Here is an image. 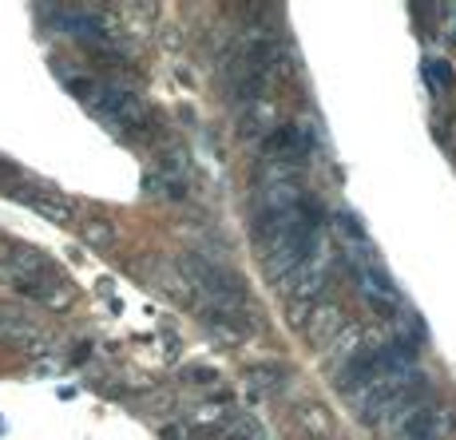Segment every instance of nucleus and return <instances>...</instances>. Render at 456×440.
<instances>
[{"label":"nucleus","instance_id":"f257e3e1","mask_svg":"<svg viewBox=\"0 0 456 440\" xmlns=\"http://www.w3.org/2000/svg\"><path fill=\"white\" fill-rule=\"evenodd\" d=\"M68 92H72L76 100H84L95 116H103L108 123H116V127H124L127 135H139V131L151 127V116H147L143 100L119 84L92 80V76H72V80H68Z\"/></svg>","mask_w":456,"mask_h":440},{"label":"nucleus","instance_id":"f03ea898","mask_svg":"<svg viewBox=\"0 0 456 440\" xmlns=\"http://www.w3.org/2000/svg\"><path fill=\"white\" fill-rule=\"evenodd\" d=\"M179 270L199 294L207 297V306H226V310H254L250 306V289L247 281L234 274L231 266H218V262L203 258V254H183Z\"/></svg>","mask_w":456,"mask_h":440},{"label":"nucleus","instance_id":"7ed1b4c3","mask_svg":"<svg viewBox=\"0 0 456 440\" xmlns=\"http://www.w3.org/2000/svg\"><path fill=\"white\" fill-rule=\"evenodd\" d=\"M16 294H24L28 302H40V306H68L72 302V281L60 274L56 266L40 270V274H28V278H12Z\"/></svg>","mask_w":456,"mask_h":440},{"label":"nucleus","instance_id":"20e7f679","mask_svg":"<svg viewBox=\"0 0 456 440\" xmlns=\"http://www.w3.org/2000/svg\"><path fill=\"white\" fill-rule=\"evenodd\" d=\"M346 325H349L346 322V310H341L338 302H318L310 310V322L302 325V338H305V346H314L318 354H326Z\"/></svg>","mask_w":456,"mask_h":440},{"label":"nucleus","instance_id":"39448f33","mask_svg":"<svg viewBox=\"0 0 456 440\" xmlns=\"http://www.w3.org/2000/svg\"><path fill=\"white\" fill-rule=\"evenodd\" d=\"M8 195L16 202H24V207H32L40 218H48V223H60V226L72 223V202L64 195H56V191H48V187H12Z\"/></svg>","mask_w":456,"mask_h":440},{"label":"nucleus","instance_id":"423d86ee","mask_svg":"<svg viewBox=\"0 0 456 440\" xmlns=\"http://www.w3.org/2000/svg\"><path fill=\"white\" fill-rule=\"evenodd\" d=\"M44 12L52 16V29H60V32H76V37H80V40H92V44H103V40H108V32H103V24L95 20L92 12H84V8L56 4V8H44Z\"/></svg>","mask_w":456,"mask_h":440},{"label":"nucleus","instance_id":"0eeeda50","mask_svg":"<svg viewBox=\"0 0 456 440\" xmlns=\"http://www.w3.org/2000/svg\"><path fill=\"white\" fill-rule=\"evenodd\" d=\"M0 341H8V346H37V341H44V330L20 306H0Z\"/></svg>","mask_w":456,"mask_h":440},{"label":"nucleus","instance_id":"6e6552de","mask_svg":"<svg viewBox=\"0 0 456 440\" xmlns=\"http://www.w3.org/2000/svg\"><path fill=\"white\" fill-rule=\"evenodd\" d=\"M365 349H370V330H365V325H357V322H349L346 330L338 333V341H333L326 354H322V357H326V365H330V377L338 373L341 365H349L357 354H365Z\"/></svg>","mask_w":456,"mask_h":440},{"label":"nucleus","instance_id":"1a4fd4ad","mask_svg":"<svg viewBox=\"0 0 456 440\" xmlns=\"http://www.w3.org/2000/svg\"><path fill=\"white\" fill-rule=\"evenodd\" d=\"M444 436H449V412L441 409H420L405 425V433H401V440H444Z\"/></svg>","mask_w":456,"mask_h":440},{"label":"nucleus","instance_id":"9d476101","mask_svg":"<svg viewBox=\"0 0 456 440\" xmlns=\"http://www.w3.org/2000/svg\"><path fill=\"white\" fill-rule=\"evenodd\" d=\"M294 420L305 428V436H310V440H330L333 436V417L322 409L318 401H302V404H297Z\"/></svg>","mask_w":456,"mask_h":440},{"label":"nucleus","instance_id":"9b49d317","mask_svg":"<svg viewBox=\"0 0 456 440\" xmlns=\"http://www.w3.org/2000/svg\"><path fill=\"white\" fill-rule=\"evenodd\" d=\"M250 381L266 393H278V389H286V381H290V365H278V361H270V365H254Z\"/></svg>","mask_w":456,"mask_h":440},{"label":"nucleus","instance_id":"f8f14e48","mask_svg":"<svg viewBox=\"0 0 456 440\" xmlns=\"http://www.w3.org/2000/svg\"><path fill=\"white\" fill-rule=\"evenodd\" d=\"M84 242L95 246V250H108V246H116V226H111L108 218H87L84 223Z\"/></svg>","mask_w":456,"mask_h":440},{"label":"nucleus","instance_id":"ddd939ff","mask_svg":"<svg viewBox=\"0 0 456 440\" xmlns=\"http://www.w3.org/2000/svg\"><path fill=\"white\" fill-rule=\"evenodd\" d=\"M425 72H428V80H433V84H452L449 64H441V60H428V64H425Z\"/></svg>","mask_w":456,"mask_h":440},{"label":"nucleus","instance_id":"4468645a","mask_svg":"<svg viewBox=\"0 0 456 440\" xmlns=\"http://www.w3.org/2000/svg\"><path fill=\"white\" fill-rule=\"evenodd\" d=\"M215 369H207V365H191L187 373H183V381H191V385H207V381H215Z\"/></svg>","mask_w":456,"mask_h":440},{"label":"nucleus","instance_id":"2eb2a0df","mask_svg":"<svg viewBox=\"0 0 456 440\" xmlns=\"http://www.w3.org/2000/svg\"><path fill=\"white\" fill-rule=\"evenodd\" d=\"M8 266H12V242L0 239V274H8Z\"/></svg>","mask_w":456,"mask_h":440}]
</instances>
